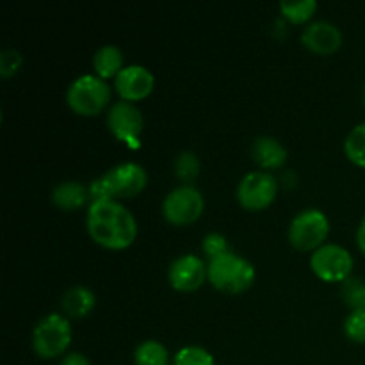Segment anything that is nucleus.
<instances>
[{
    "mask_svg": "<svg viewBox=\"0 0 365 365\" xmlns=\"http://www.w3.org/2000/svg\"><path fill=\"white\" fill-rule=\"evenodd\" d=\"M123 68V52L116 45L100 46L93 56V70H95V75L102 77L103 81L116 78Z\"/></svg>",
    "mask_w": 365,
    "mask_h": 365,
    "instance_id": "f3484780",
    "label": "nucleus"
},
{
    "mask_svg": "<svg viewBox=\"0 0 365 365\" xmlns=\"http://www.w3.org/2000/svg\"><path fill=\"white\" fill-rule=\"evenodd\" d=\"M287 148L271 135H262L257 138L252 145V159L262 171L280 170L287 163Z\"/></svg>",
    "mask_w": 365,
    "mask_h": 365,
    "instance_id": "4468645a",
    "label": "nucleus"
},
{
    "mask_svg": "<svg viewBox=\"0 0 365 365\" xmlns=\"http://www.w3.org/2000/svg\"><path fill=\"white\" fill-rule=\"evenodd\" d=\"M355 260L349 250L337 242H327L310 255V269L319 280L328 284H342L353 277Z\"/></svg>",
    "mask_w": 365,
    "mask_h": 365,
    "instance_id": "6e6552de",
    "label": "nucleus"
},
{
    "mask_svg": "<svg viewBox=\"0 0 365 365\" xmlns=\"http://www.w3.org/2000/svg\"><path fill=\"white\" fill-rule=\"evenodd\" d=\"M341 298L351 310H365V280L349 277L341 284Z\"/></svg>",
    "mask_w": 365,
    "mask_h": 365,
    "instance_id": "4be33fe9",
    "label": "nucleus"
},
{
    "mask_svg": "<svg viewBox=\"0 0 365 365\" xmlns=\"http://www.w3.org/2000/svg\"><path fill=\"white\" fill-rule=\"evenodd\" d=\"M209 280L207 264L195 253L178 255L168 269V282L178 292H195Z\"/></svg>",
    "mask_w": 365,
    "mask_h": 365,
    "instance_id": "9b49d317",
    "label": "nucleus"
},
{
    "mask_svg": "<svg viewBox=\"0 0 365 365\" xmlns=\"http://www.w3.org/2000/svg\"><path fill=\"white\" fill-rule=\"evenodd\" d=\"M171 365H216L212 353L202 346H185L178 349Z\"/></svg>",
    "mask_w": 365,
    "mask_h": 365,
    "instance_id": "5701e85b",
    "label": "nucleus"
},
{
    "mask_svg": "<svg viewBox=\"0 0 365 365\" xmlns=\"http://www.w3.org/2000/svg\"><path fill=\"white\" fill-rule=\"evenodd\" d=\"M52 203L57 209L64 212H73L81 210L82 207L91 203V195H89V185H84L77 180H64L52 189Z\"/></svg>",
    "mask_w": 365,
    "mask_h": 365,
    "instance_id": "2eb2a0df",
    "label": "nucleus"
},
{
    "mask_svg": "<svg viewBox=\"0 0 365 365\" xmlns=\"http://www.w3.org/2000/svg\"><path fill=\"white\" fill-rule=\"evenodd\" d=\"M73 331L64 314H48L32 330V349L43 360H53L68 355Z\"/></svg>",
    "mask_w": 365,
    "mask_h": 365,
    "instance_id": "39448f33",
    "label": "nucleus"
},
{
    "mask_svg": "<svg viewBox=\"0 0 365 365\" xmlns=\"http://www.w3.org/2000/svg\"><path fill=\"white\" fill-rule=\"evenodd\" d=\"M209 282L225 294H242L255 284L257 269L248 259L228 252L207 264Z\"/></svg>",
    "mask_w": 365,
    "mask_h": 365,
    "instance_id": "7ed1b4c3",
    "label": "nucleus"
},
{
    "mask_svg": "<svg viewBox=\"0 0 365 365\" xmlns=\"http://www.w3.org/2000/svg\"><path fill=\"white\" fill-rule=\"evenodd\" d=\"M86 228L96 245L113 252L130 248L138 237L134 214L118 200H96L89 203Z\"/></svg>",
    "mask_w": 365,
    "mask_h": 365,
    "instance_id": "f257e3e1",
    "label": "nucleus"
},
{
    "mask_svg": "<svg viewBox=\"0 0 365 365\" xmlns=\"http://www.w3.org/2000/svg\"><path fill=\"white\" fill-rule=\"evenodd\" d=\"M155 88V77L143 64H128L114 78V91L125 102H141L148 98Z\"/></svg>",
    "mask_w": 365,
    "mask_h": 365,
    "instance_id": "f8f14e48",
    "label": "nucleus"
},
{
    "mask_svg": "<svg viewBox=\"0 0 365 365\" xmlns=\"http://www.w3.org/2000/svg\"><path fill=\"white\" fill-rule=\"evenodd\" d=\"M344 335L355 344H365V310H351L344 321Z\"/></svg>",
    "mask_w": 365,
    "mask_h": 365,
    "instance_id": "b1692460",
    "label": "nucleus"
},
{
    "mask_svg": "<svg viewBox=\"0 0 365 365\" xmlns=\"http://www.w3.org/2000/svg\"><path fill=\"white\" fill-rule=\"evenodd\" d=\"M173 359L170 356L166 346L155 339L139 342L134 351V364L135 365H171Z\"/></svg>",
    "mask_w": 365,
    "mask_h": 365,
    "instance_id": "a211bd4d",
    "label": "nucleus"
},
{
    "mask_svg": "<svg viewBox=\"0 0 365 365\" xmlns=\"http://www.w3.org/2000/svg\"><path fill=\"white\" fill-rule=\"evenodd\" d=\"M205 200L195 185H178L163 200V216L173 227H189L202 217Z\"/></svg>",
    "mask_w": 365,
    "mask_h": 365,
    "instance_id": "0eeeda50",
    "label": "nucleus"
},
{
    "mask_svg": "<svg viewBox=\"0 0 365 365\" xmlns=\"http://www.w3.org/2000/svg\"><path fill=\"white\" fill-rule=\"evenodd\" d=\"M107 128L118 141L138 146L145 128V118L135 103L118 100L107 110Z\"/></svg>",
    "mask_w": 365,
    "mask_h": 365,
    "instance_id": "9d476101",
    "label": "nucleus"
},
{
    "mask_svg": "<svg viewBox=\"0 0 365 365\" xmlns=\"http://www.w3.org/2000/svg\"><path fill=\"white\" fill-rule=\"evenodd\" d=\"M148 185V173L139 163H121L91 182L89 195L96 200H127L141 195Z\"/></svg>",
    "mask_w": 365,
    "mask_h": 365,
    "instance_id": "f03ea898",
    "label": "nucleus"
},
{
    "mask_svg": "<svg viewBox=\"0 0 365 365\" xmlns=\"http://www.w3.org/2000/svg\"><path fill=\"white\" fill-rule=\"evenodd\" d=\"M317 11L316 0H299V2H280V13L291 24H307L312 20ZM309 25V24H307Z\"/></svg>",
    "mask_w": 365,
    "mask_h": 365,
    "instance_id": "412c9836",
    "label": "nucleus"
},
{
    "mask_svg": "<svg viewBox=\"0 0 365 365\" xmlns=\"http://www.w3.org/2000/svg\"><path fill=\"white\" fill-rule=\"evenodd\" d=\"M96 296L86 285H73L64 292L61 309L68 319H84L95 310Z\"/></svg>",
    "mask_w": 365,
    "mask_h": 365,
    "instance_id": "dca6fc26",
    "label": "nucleus"
},
{
    "mask_svg": "<svg viewBox=\"0 0 365 365\" xmlns=\"http://www.w3.org/2000/svg\"><path fill=\"white\" fill-rule=\"evenodd\" d=\"M59 365H91V364H89L88 356L86 355H82V353L78 351H71L61 359Z\"/></svg>",
    "mask_w": 365,
    "mask_h": 365,
    "instance_id": "bb28decb",
    "label": "nucleus"
},
{
    "mask_svg": "<svg viewBox=\"0 0 365 365\" xmlns=\"http://www.w3.org/2000/svg\"><path fill=\"white\" fill-rule=\"evenodd\" d=\"M330 235V220L319 209H305L292 217L287 237L292 248L299 252H316Z\"/></svg>",
    "mask_w": 365,
    "mask_h": 365,
    "instance_id": "423d86ee",
    "label": "nucleus"
},
{
    "mask_svg": "<svg viewBox=\"0 0 365 365\" xmlns=\"http://www.w3.org/2000/svg\"><path fill=\"white\" fill-rule=\"evenodd\" d=\"M113 88L109 82L95 73H84L75 78L66 89V103L75 114L95 118L110 107Z\"/></svg>",
    "mask_w": 365,
    "mask_h": 365,
    "instance_id": "20e7f679",
    "label": "nucleus"
},
{
    "mask_svg": "<svg viewBox=\"0 0 365 365\" xmlns=\"http://www.w3.org/2000/svg\"><path fill=\"white\" fill-rule=\"evenodd\" d=\"M202 164H200L198 155L191 150L180 152L173 160V173L182 185H195V180L200 177Z\"/></svg>",
    "mask_w": 365,
    "mask_h": 365,
    "instance_id": "6ab92c4d",
    "label": "nucleus"
},
{
    "mask_svg": "<svg viewBox=\"0 0 365 365\" xmlns=\"http://www.w3.org/2000/svg\"><path fill=\"white\" fill-rule=\"evenodd\" d=\"M202 250L203 255L209 260H214L217 259V257L225 255V253L232 252L230 245H228V239L225 237L223 234H217V232H210V234H207L205 237H203Z\"/></svg>",
    "mask_w": 365,
    "mask_h": 365,
    "instance_id": "393cba45",
    "label": "nucleus"
},
{
    "mask_svg": "<svg viewBox=\"0 0 365 365\" xmlns=\"http://www.w3.org/2000/svg\"><path fill=\"white\" fill-rule=\"evenodd\" d=\"M344 36L341 29L327 20L310 21L302 32V43L316 56H331L342 46Z\"/></svg>",
    "mask_w": 365,
    "mask_h": 365,
    "instance_id": "ddd939ff",
    "label": "nucleus"
},
{
    "mask_svg": "<svg viewBox=\"0 0 365 365\" xmlns=\"http://www.w3.org/2000/svg\"><path fill=\"white\" fill-rule=\"evenodd\" d=\"M344 153L349 163L365 168V121L351 128L344 141Z\"/></svg>",
    "mask_w": 365,
    "mask_h": 365,
    "instance_id": "aec40b11",
    "label": "nucleus"
},
{
    "mask_svg": "<svg viewBox=\"0 0 365 365\" xmlns=\"http://www.w3.org/2000/svg\"><path fill=\"white\" fill-rule=\"evenodd\" d=\"M237 202L250 212L266 210L278 196V180L269 171H250L237 184Z\"/></svg>",
    "mask_w": 365,
    "mask_h": 365,
    "instance_id": "1a4fd4ad",
    "label": "nucleus"
},
{
    "mask_svg": "<svg viewBox=\"0 0 365 365\" xmlns=\"http://www.w3.org/2000/svg\"><path fill=\"white\" fill-rule=\"evenodd\" d=\"M362 100H364V107H365V86H364V93H362Z\"/></svg>",
    "mask_w": 365,
    "mask_h": 365,
    "instance_id": "c85d7f7f",
    "label": "nucleus"
},
{
    "mask_svg": "<svg viewBox=\"0 0 365 365\" xmlns=\"http://www.w3.org/2000/svg\"><path fill=\"white\" fill-rule=\"evenodd\" d=\"M24 66V57L18 50L7 48L0 53V77L11 78Z\"/></svg>",
    "mask_w": 365,
    "mask_h": 365,
    "instance_id": "a878e982",
    "label": "nucleus"
},
{
    "mask_svg": "<svg viewBox=\"0 0 365 365\" xmlns=\"http://www.w3.org/2000/svg\"><path fill=\"white\" fill-rule=\"evenodd\" d=\"M356 246H359L360 253L365 257V216L360 221L359 228H356Z\"/></svg>",
    "mask_w": 365,
    "mask_h": 365,
    "instance_id": "cd10ccee",
    "label": "nucleus"
}]
</instances>
